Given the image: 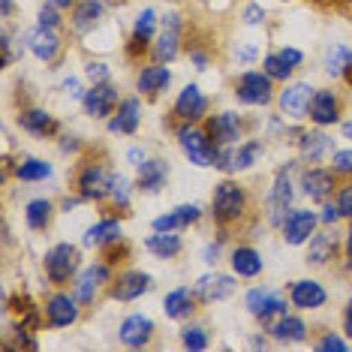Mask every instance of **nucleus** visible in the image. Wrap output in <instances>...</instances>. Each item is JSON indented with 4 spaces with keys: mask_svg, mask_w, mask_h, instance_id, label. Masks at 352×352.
Listing matches in <instances>:
<instances>
[{
    "mask_svg": "<svg viewBox=\"0 0 352 352\" xmlns=\"http://www.w3.org/2000/svg\"><path fill=\"white\" fill-rule=\"evenodd\" d=\"M169 181V163L166 160H145L139 166V178H135V187L142 193H160Z\"/></svg>",
    "mask_w": 352,
    "mask_h": 352,
    "instance_id": "obj_23",
    "label": "nucleus"
},
{
    "mask_svg": "<svg viewBox=\"0 0 352 352\" xmlns=\"http://www.w3.org/2000/svg\"><path fill=\"white\" fill-rule=\"evenodd\" d=\"M235 277H229V274H202L196 280V295L202 301H223V298H229L232 292H235Z\"/></svg>",
    "mask_w": 352,
    "mask_h": 352,
    "instance_id": "obj_22",
    "label": "nucleus"
},
{
    "mask_svg": "<svg viewBox=\"0 0 352 352\" xmlns=\"http://www.w3.org/2000/svg\"><path fill=\"white\" fill-rule=\"evenodd\" d=\"M0 49H3V67H10L12 63V34L10 30H3V36H0Z\"/></svg>",
    "mask_w": 352,
    "mask_h": 352,
    "instance_id": "obj_51",
    "label": "nucleus"
},
{
    "mask_svg": "<svg viewBox=\"0 0 352 352\" xmlns=\"http://www.w3.org/2000/svg\"><path fill=\"white\" fill-rule=\"evenodd\" d=\"M145 247L157 256V259H175V256L184 250V241H181V235H175V232H154V235L145 241Z\"/></svg>",
    "mask_w": 352,
    "mask_h": 352,
    "instance_id": "obj_35",
    "label": "nucleus"
},
{
    "mask_svg": "<svg viewBox=\"0 0 352 352\" xmlns=\"http://www.w3.org/2000/svg\"><path fill=\"white\" fill-rule=\"evenodd\" d=\"M316 349H322V352H331V349H338V352H343V349H349V343L343 340V338H338V334H325V338L316 343Z\"/></svg>",
    "mask_w": 352,
    "mask_h": 352,
    "instance_id": "obj_48",
    "label": "nucleus"
},
{
    "mask_svg": "<svg viewBox=\"0 0 352 352\" xmlns=\"http://www.w3.org/2000/svg\"><path fill=\"white\" fill-rule=\"evenodd\" d=\"M36 25H43V28H54L58 30L60 28V15H58V6H39V12H36Z\"/></svg>",
    "mask_w": 352,
    "mask_h": 352,
    "instance_id": "obj_45",
    "label": "nucleus"
},
{
    "mask_svg": "<svg viewBox=\"0 0 352 352\" xmlns=\"http://www.w3.org/2000/svg\"><path fill=\"white\" fill-rule=\"evenodd\" d=\"M78 301L76 295H67V292H58L45 301V316H49V325L52 328H69L73 322H78Z\"/></svg>",
    "mask_w": 352,
    "mask_h": 352,
    "instance_id": "obj_11",
    "label": "nucleus"
},
{
    "mask_svg": "<svg viewBox=\"0 0 352 352\" xmlns=\"http://www.w3.org/2000/svg\"><path fill=\"white\" fill-rule=\"evenodd\" d=\"M111 178H115V172H109L106 166L100 163H91L85 166L82 175H78V196L82 199H106L109 190H111Z\"/></svg>",
    "mask_w": 352,
    "mask_h": 352,
    "instance_id": "obj_10",
    "label": "nucleus"
},
{
    "mask_svg": "<svg viewBox=\"0 0 352 352\" xmlns=\"http://www.w3.org/2000/svg\"><path fill=\"white\" fill-rule=\"evenodd\" d=\"M135 85H139V91L142 94H163L166 87L172 85V69L169 67H163V63H157V67H145L139 73V78H135Z\"/></svg>",
    "mask_w": 352,
    "mask_h": 352,
    "instance_id": "obj_29",
    "label": "nucleus"
},
{
    "mask_svg": "<svg viewBox=\"0 0 352 352\" xmlns=\"http://www.w3.org/2000/svg\"><path fill=\"white\" fill-rule=\"evenodd\" d=\"M262 151H265V148H262L259 139H250V142H244V145H238V148H235V172L250 169L256 160L262 157Z\"/></svg>",
    "mask_w": 352,
    "mask_h": 352,
    "instance_id": "obj_40",
    "label": "nucleus"
},
{
    "mask_svg": "<svg viewBox=\"0 0 352 352\" xmlns=\"http://www.w3.org/2000/svg\"><path fill=\"white\" fill-rule=\"evenodd\" d=\"M289 301H292V307H298V310H319V307H325L328 292L316 280H295L289 289Z\"/></svg>",
    "mask_w": 352,
    "mask_h": 352,
    "instance_id": "obj_18",
    "label": "nucleus"
},
{
    "mask_svg": "<svg viewBox=\"0 0 352 352\" xmlns=\"http://www.w3.org/2000/svg\"><path fill=\"white\" fill-rule=\"evenodd\" d=\"M82 106H85V111L91 118H109L111 111H115V106H118V87L111 82L94 85L91 91H85Z\"/></svg>",
    "mask_w": 352,
    "mask_h": 352,
    "instance_id": "obj_12",
    "label": "nucleus"
},
{
    "mask_svg": "<svg viewBox=\"0 0 352 352\" xmlns=\"http://www.w3.org/2000/svg\"><path fill=\"white\" fill-rule=\"evenodd\" d=\"M241 19H244V25H250V28L262 25V21H265V6H259V3H250V6H247V10L241 12Z\"/></svg>",
    "mask_w": 352,
    "mask_h": 352,
    "instance_id": "obj_47",
    "label": "nucleus"
},
{
    "mask_svg": "<svg viewBox=\"0 0 352 352\" xmlns=\"http://www.w3.org/2000/svg\"><path fill=\"white\" fill-rule=\"evenodd\" d=\"M109 199L115 202L118 208H126L130 205V181L124 178V175L115 172V178H111V190H109Z\"/></svg>",
    "mask_w": 352,
    "mask_h": 352,
    "instance_id": "obj_42",
    "label": "nucleus"
},
{
    "mask_svg": "<svg viewBox=\"0 0 352 352\" xmlns=\"http://www.w3.org/2000/svg\"><path fill=\"white\" fill-rule=\"evenodd\" d=\"M199 217H202L199 205H181V208H175V211L163 214V217H157L154 220V232H181V229L193 226Z\"/></svg>",
    "mask_w": 352,
    "mask_h": 352,
    "instance_id": "obj_26",
    "label": "nucleus"
},
{
    "mask_svg": "<svg viewBox=\"0 0 352 352\" xmlns=\"http://www.w3.org/2000/svg\"><path fill=\"white\" fill-rule=\"evenodd\" d=\"M19 126L28 130L30 135H45L54 130V118L45 109H28L19 115Z\"/></svg>",
    "mask_w": 352,
    "mask_h": 352,
    "instance_id": "obj_36",
    "label": "nucleus"
},
{
    "mask_svg": "<svg viewBox=\"0 0 352 352\" xmlns=\"http://www.w3.org/2000/svg\"><path fill=\"white\" fill-rule=\"evenodd\" d=\"M139 121H142V102L135 97H126L121 106H118V115L109 121V130L111 133H126L133 135L139 130Z\"/></svg>",
    "mask_w": 352,
    "mask_h": 352,
    "instance_id": "obj_27",
    "label": "nucleus"
},
{
    "mask_svg": "<svg viewBox=\"0 0 352 352\" xmlns=\"http://www.w3.org/2000/svg\"><path fill=\"white\" fill-rule=\"evenodd\" d=\"M52 6H58V10H69V6L76 3V0H49Z\"/></svg>",
    "mask_w": 352,
    "mask_h": 352,
    "instance_id": "obj_59",
    "label": "nucleus"
},
{
    "mask_svg": "<svg viewBox=\"0 0 352 352\" xmlns=\"http://www.w3.org/2000/svg\"><path fill=\"white\" fill-rule=\"evenodd\" d=\"M102 19V0H82L73 10V28L76 34H91Z\"/></svg>",
    "mask_w": 352,
    "mask_h": 352,
    "instance_id": "obj_31",
    "label": "nucleus"
},
{
    "mask_svg": "<svg viewBox=\"0 0 352 352\" xmlns=\"http://www.w3.org/2000/svg\"><path fill=\"white\" fill-rule=\"evenodd\" d=\"M338 208L343 217H352V184H346V187L338 193Z\"/></svg>",
    "mask_w": 352,
    "mask_h": 352,
    "instance_id": "obj_49",
    "label": "nucleus"
},
{
    "mask_svg": "<svg viewBox=\"0 0 352 352\" xmlns=\"http://www.w3.org/2000/svg\"><path fill=\"white\" fill-rule=\"evenodd\" d=\"M340 133H343V139H349V142H352V118H349V121H343Z\"/></svg>",
    "mask_w": 352,
    "mask_h": 352,
    "instance_id": "obj_58",
    "label": "nucleus"
},
{
    "mask_svg": "<svg viewBox=\"0 0 352 352\" xmlns=\"http://www.w3.org/2000/svg\"><path fill=\"white\" fill-rule=\"evenodd\" d=\"M154 30H157V12L142 10L135 15V25H133V49H145L151 39H154Z\"/></svg>",
    "mask_w": 352,
    "mask_h": 352,
    "instance_id": "obj_37",
    "label": "nucleus"
},
{
    "mask_svg": "<svg viewBox=\"0 0 352 352\" xmlns=\"http://www.w3.org/2000/svg\"><path fill=\"white\" fill-rule=\"evenodd\" d=\"M190 58H193V63H196L199 69H205V67H208V54H202V52H193V54H190Z\"/></svg>",
    "mask_w": 352,
    "mask_h": 352,
    "instance_id": "obj_57",
    "label": "nucleus"
},
{
    "mask_svg": "<svg viewBox=\"0 0 352 352\" xmlns=\"http://www.w3.org/2000/svg\"><path fill=\"white\" fill-rule=\"evenodd\" d=\"M343 331L352 338V298L346 301V307H343Z\"/></svg>",
    "mask_w": 352,
    "mask_h": 352,
    "instance_id": "obj_54",
    "label": "nucleus"
},
{
    "mask_svg": "<svg viewBox=\"0 0 352 352\" xmlns=\"http://www.w3.org/2000/svg\"><path fill=\"white\" fill-rule=\"evenodd\" d=\"M193 298L196 292H190V286H178L163 298V310L169 319H187L193 314Z\"/></svg>",
    "mask_w": 352,
    "mask_h": 352,
    "instance_id": "obj_32",
    "label": "nucleus"
},
{
    "mask_svg": "<svg viewBox=\"0 0 352 352\" xmlns=\"http://www.w3.org/2000/svg\"><path fill=\"white\" fill-rule=\"evenodd\" d=\"M178 142H181L184 154L190 157V163L214 166V160H217V145L211 142V133L208 130H199L193 124H184L178 130Z\"/></svg>",
    "mask_w": 352,
    "mask_h": 352,
    "instance_id": "obj_3",
    "label": "nucleus"
},
{
    "mask_svg": "<svg viewBox=\"0 0 352 352\" xmlns=\"http://www.w3.org/2000/svg\"><path fill=\"white\" fill-rule=\"evenodd\" d=\"M346 253L352 256V229H349V235H346Z\"/></svg>",
    "mask_w": 352,
    "mask_h": 352,
    "instance_id": "obj_61",
    "label": "nucleus"
},
{
    "mask_svg": "<svg viewBox=\"0 0 352 352\" xmlns=\"http://www.w3.org/2000/svg\"><path fill=\"white\" fill-rule=\"evenodd\" d=\"M205 111H208V100H205V94L199 85H187L178 94V100H175V118H181L184 124L199 121Z\"/></svg>",
    "mask_w": 352,
    "mask_h": 352,
    "instance_id": "obj_14",
    "label": "nucleus"
},
{
    "mask_svg": "<svg viewBox=\"0 0 352 352\" xmlns=\"http://www.w3.org/2000/svg\"><path fill=\"white\" fill-rule=\"evenodd\" d=\"M208 133H211L214 145H235L241 139V118L235 111H220L208 121Z\"/></svg>",
    "mask_w": 352,
    "mask_h": 352,
    "instance_id": "obj_20",
    "label": "nucleus"
},
{
    "mask_svg": "<svg viewBox=\"0 0 352 352\" xmlns=\"http://www.w3.org/2000/svg\"><path fill=\"white\" fill-rule=\"evenodd\" d=\"M298 151H301V157H304V160H310V163H322L325 157H331V154H334V139H331V135H325L322 130L301 133Z\"/></svg>",
    "mask_w": 352,
    "mask_h": 352,
    "instance_id": "obj_24",
    "label": "nucleus"
},
{
    "mask_svg": "<svg viewBox=\"0 0 352 352\" xmlns=\"http://www.w3.org/2000/svg\"><path fill=\"white\" fill-rule=\"evenodd\" d=\"M121 343L124 346H130V349H142V346H148L151 338H154V322H151L148 316H142V314H133V316H126L124 322H121Z\"/></svg>",
    "mask_w": 352,
    "mask_h": 352,
    "instance_id": "obj_19",
    "label": "nucleus"
},
{
    "mask_svg": "<svg viewBox=\"0 0 352 352\" xmlns=\"http://www.w3.org/2000/svg\"><path fill=\"white\" fill-rule=\"evenodd\" d=\"M331 169L338 175H352V151H334L331 154Z\"/></svg>",
    "mask_w": 352,
    "mask_h": 352,
    "instance_id": "obj_46",
    "label": "nucleus"
},
{
    "mask_svg": "<svg viewBox=\"0 0 352 352\" xmlns=\"http://www.w3.org/2000/svg\"><path fill=\"white\" fill-rule=\"evenodd\" d=\"M202 3H208V0H202Z\"/></svg>",
    "mask_w": 352,
    "mask_h": 352,
    "instance_id": "obj_62",
    "label": "nucleus"
},
{
    "mask_svg": "<svg viewBox=\"0 0 352 352\" xmlns=\"http://www.w3.org/2000/svg\"><path fill=\"white\" fill-rule=\"evenodd\" d=\"M85 76L91 78L94 85H100V82H109L111 78V69H109V63H102V60H91L85 67Z\"/></svg>",
    "mask_w": 352,
    "mask_h": 352,
    "instance_id": "obj_44",
    "label": "nucleus"
},
{
    "mask_svg": "<svg viewBox=\"0 0 352 352\" xmlns=\"http://www.w3.org/2000/svg\"><path fill=\"white\" fill-rule=\"evenodd\" d=\"M126 160H130L133 166H142V163H145V151H142V148H130V151H126Z\"/></svg>",
    "mask_w": 352,
    "mask_h": 352,
    "instance_id": "obj_55",
    "label": "nucleus"
},
{
    "mask_svg": "<svg viewBox=\"0 0 352 352\" xmlns=\"http://www.w3.org/2000/svg\"><path fill=\"white\" fill-rule=\"evenodd\" d=\"M0 3H3V19H10L12 15V0H0Z\"/></svg>",
    "mask_w": 352,
    "mask_h": 352,
    "instance_id": "obj_60",
    "label": "nucleus"
},
{
    "mask_svg": "<svg viewBox=\"0 0 352 352\" xmlns=\"http://www.w3.org/2000/svg\"><path fill=\"white\" fill-rule=\"evenodd\" d=\"M211 208H214V220L220 223H235L244 217V208H247V193L241 184L235 181H220L214 187L211 196Z\"/></svg>",
    "mask_w": 352,
    "mask_h": 352,
    "instance_id": "obj_1",
    "label": "nucleus"
},
{
    "mask_svg": "<svg viewBox=\"0 0 352 352\" xmlns=\"http://www.w3.org/2000/svg\"><path fill=\"white\" fill-rule=\"evenodd\" d=\"M15 178L19 181H45V178H52V166L36 157H21L19 163H15Z\"/></svg>",
    "mask_w": 352,
    "mask_h": 352,
    "instance_id": "obj_38",
    "label": "nucleus"
},
{
    "mask_svg": "<svg viewBox=\"0 0 352 352\" xmlns=\"http://www.w3.org/2000/svg\"><path fill=\"white\" fill-rule=\"evenodd\" d=\"M262 268H265V262H262L259 250H253V247H235L232 250V271L238 277H259Z\"/></svg>",
    "mask_w": 352,
    "mask_h": 352,
    "instance_id": "obj_30",
    "label": "nucleus"
},
{
    "mask_svg": "<svg viewBox=\"0 0 352 352\" xmlns=\"http://www.w3.org/2000/svg\"><path fill=\"white\" fill-rule=\"evenodd\" d=\"M334 175H338V172L307 169V172L301 175V190H304V196H307L310 202H328V199H331V193H334V187H338Z\"/></svg>",
    "mask_w": 352,
    "mask_h": 352,
    "instance_id": "obj_13",
    "label": "nucleus"
},
{
    "mask_svg": "<svg viewBox=\"0 0 352 352\" xmlns=\"http://www.w3.org/2000/svg\"><path fill=\"white\" fill-rule=\"evenodd\" d=\"M265 328H268L271 338L280 340V343H301L304 338H307V325H304V319L289 316V314L271 319V322H265Z\"/></svg>",
    "mask_w": 352,
    "mask_h": 352,
    "instance_id": "obj_25",
    "label": "nucleus"
},
{
    "mask_svg": "<svg viewBox=\"0 0 352 352\" xmlns=\"http://www.w3.org/2000/svg\"><path fill=\"white\" fill-rule=\"evenodd\" d=\"M316 87L310 82H292L286 85L283 91H280V111H283L286 118H292V121H301V118L310 115V100H314Z\"/></svg>",
    "mask_w": 352,
    "mask_h": 352,
    "instance_id": "obj_7",
    "label": "nucleus"
},
{
    "mask_svg": "<svg viewBox=\"0 0 352 352\" xmlns=\"http://www.w3.org/2000/svg\"><path fill=\"white\" fill-rule=\"evenodd\" d=\"M109 280H111V268L106 265V262H97V265L85 268L82 274H78V280H76V298L82 304H91L94 298H97L100 286L109 283Z\"/></svg>",
    "mask_w": 352,
    "mask_h": 352,
    "instance_id": "obj_15",
    "label": "nucleus"
},
{
    "mask_svg": "<svg viewBox=\"0 0 352 352\" xmlns=\"http://www.w3.org/2000/svg\"><path fill=\"white\" fill-rule=\"evenodd\" d=\"M307 262L310 265H328V262L338 256V241H334V235H328V232H322V235H316L307 241Z\"/></svg>",
    "mask_w": 352,
    "mask_h": 352,
    "instance_id": "obj_34",
    "label": "nucleus"
},
{
    "mask_svg": "<svg viewBox=\"0 0 352 352\" xmlns=\"http://www.w3.org/2000/svg\"><path fill=\"white\" fill-rule=\"evenodd\" d=\"M151 286H154V280L145 271H126L115 280V286H111V298L118 301H135L142 298L145 292H151Z\"/></svg>",
    "mask_w": 352,
    "mask_h": 352,
    "instance_id": "obj_16",
    "label": "nucleus"
},
{
    "mask_svg": "<svg viewBox=\"0 0 352 352\" xmlns=\"http://www.w3.org/2000/svg\"><path fill=\"white\" fill-rule=\"evenodd\" d=\"M280 58H283L289 67H301V60H304V54L298 49H280Z\"/></svg>",
    "mask_w": 352,
    "mask_h": 352,
    "instance_id": "obj_52",
    "label": "nucleus"
},
{
    "mask_svg": "<svg viewBox=\"0 0 352 352\" xmlns=\"http://www.w3.org/2000/svg\"><path fill=\"white\" fill-rule=\"evenodd\" d=\"M310 121L316 126H334L340 121V100L334 91H316L310 100Z\"/></svg>",
    "mask_w": 352,
    "mask_h": 352,
    "instance_id": "obj_17",
    "label": "nucleus"
},
{
    "mask_svg": "<svg viewBox=\"0 0 352 352\" xmlns=\"http://www.w3.org/2000/svg\"><path fill=\"white\" fill-rule=\"evenodd\" d=\"M292 69L295 67H289V63L280 58V52L277 54H268V58H265V73L274 78V82H286V78L292 76Z\"/></svg>",
    "mask_w": 352,
    "mask_h": 352,
    "instance_id": "obj_41",
    "label": "nucleus"
},
{
    "mask_svg": "<svg viewBox=\"0 0 352 352\" xmlns=\"http://www.w3.org/2000/svg\"><path fill=\"white\" fill-rule=\"evenodd\" d=\"M298 172V163H286L283 169L274 175V187H271V196H268V205H265V214H268V223L271 226H280L286 220V208L292 205V175Z\"/></svg>",
    "mask_w": 352,
    "mask_h": 352,
    "instance_id": "obj_2",
    "label": "nucleus"
},
{
    "mask_svg": "<svg viewBox=\"0 0 352 352\" xmlns=\"http://www.w3.org/2000/svg\"><path fill=\"white\" fill-rule=\"evenodd\" d=\"M43 265H45V277L52 280V283H67L69 277L76 274V268H78V250L73 244H54L49 253H45V259H43Z\"/></svg>",
    "mask_w": 352,
    "mask_h": 352,
    "instance_id": "obj_6",
    "label": "nucleus"
},
{
    "mask_svg": "<svg viewBox=\"0 0 352 352\" xmlns=\"http://www.w3.org/2000/svg\"><path fill=\"white\" fill-rule=\"evenodd\" d=\"M244 304L256 319H262V322H271V319L286 314V298H280V295L274 289H268V286H256V289H250Z\"/></svg>",
    "mask_w": 352,
    "mask_h": 352,
    "instance_id": "obj_9",
    "label": "nucleus"
},
{
    "mask_svg": "<svg viewBox=\"0 0 352 352\" xmlns=\"http://www.w3.org/2000/svg\"><path fill=\"white\" fill-rule=\"evenodd\" d=\"M325 73L331 78H346L352 73V49H346V45H340V43L328 45V52H325Z\"/></svg>",
    "mask_w": 352,
    "mask_h": 352,
    "instance_id": "obj_33",
    "label": "nucleus"
},
{
    "mask_svg": "<svg viewBox=\"0 0 352 352\" xmlns=\"http://www.w3.org/2000/svg\"><path fill=\"white\" fill-rule=\"evenodd\" d=\"M121 235H124L121 220H100V223H94V226L85 232L82 244L85 247H109V244L121 241Z\"/></svg>",
    "mask_w": 352,
    "mask_h": 352,
    "instance_id": "obj_28",
    "label": "nucleus"
},
{
    "mask_svg": "<svg viewBox=\"0 0 352 352\" xmlns=\"http://www.w3.org/2000/svg\"><path fill=\"white\" fill-rule=\"evenodd\" d=\"M271 78L268 73H244L241 78L235 82V97L244 102V106H268L271 100H274V87H271Z\"/></svg>",
    "mask_w": 352,
    "mask_h": 352,
    "instance_id": "obj_5",
    "label": "nucleus"
},
{
    "mask_svg": "<svg viewBox=\"0 0 352 352\" xmlns=\"http://www.w3.org/2000/svg\"><path fill=\"white\" fill-rule=\"evenodd\" d=\"M316 223H319V217L314 211H304V208H298V211H289V214H286V220L280 223L283 241L289 247L307 244L310 238H314V232H316Z\"/></svg>",
    "mask_w": 352,
    "mask_h": 352,
    "instance_id": "obj_8",
    "label": "nucleus"
},
{
    "mask_svg": "<svg viewBox=\"0 0 352 352\" xmlns=\"http://www.w3.org/2000/svg\"><path fill=\"white\" fill-rule=\"evenodd\" d=\"M181 30H184V19L178 10H169L163 15V28H160L157 45H154V58L157 63H172L181 52Z\"/></svg>",
    "mask_w": 352,
    "mask_h": 352,
    "instance_id": "obj_4",
    "label": "nucleus"
},
{
    "mask_svg": "<svg viewBox=\"0 0 352 352\" xmlns=\"http://www.w3.org/2000/svg\"><path fill=\"white\" fill-rule=\"evenodd\" d=\"M181 343L187 349H208V334L202 325H187L181 331Z\"/></svg>",
    "mask_w": 352,
    "mask_h": 352,
    "instance_id": "obj_43",
    "label": "nucleus"
},
{
    "mask_svg": "<svg viewBox=\"0 0 352 352\" xmlns=\"http://www.w3.org/2000/svg\"><path fill=\"white\" fill-rule=\"evenodd\" d=\"M340 217H343V214H340V208H338V205H331V202H325L322 214H319V220H322L325 226H334V223H338Z\"/></svg>",
    "mask_w": 352,
    "mask_h": 352,
    "instance_id": "obj_50",
    "label": "nucleus"
},
{
    "mask_svg": "<svg viewBox=\"0 0 352 352\" xmlns=\"http://www.w3.org/2000/svg\"><path fill=\"white\" fill-rule=\"evenodd\" d=\"M28 49L34 52L39 60L52 63L54 58H58V52H60V36H58V30L36 25V28L28 34Z\"/></svg>",
    "mask_w": 352,
    "mask_h": 352,
    "instance_id": "obj_21",
    "label": "nucleus"
},
{
    "mask_svg": "<svg viewBox=\"0 0 352 352\" xmlns=\"http://www.w3.org/2000/svg\"><path fill=\"white\" fill-rule=\"evenodd\" d=\"M52 214H54V205L49 199H34L25 208V223L30 229H45L52 223Z\"/></svg>",
    "mask_w": 352,
    "mask_h": 352,
    "instance_id": "obj_39",
    "label": "nucleus"
},
{
    "mask_svg": "<svg viewBox=\"0 0 352 352\" xmlns=\"http://www.w3.org/2000/svg\"><path fill=\"white\" fill-rule=\"evenodd\" d=\"M256 58V45H247V49L238 52V60H244V63H250Z\"/></svg>",
    "mask_w": 352,
    "mask_h": 352,
    "instance_id": "obj_56",
    "label": "nucleus"
},
{
    "mask_svg": "<svg viewBox=\"0 0 352 352\" xmlns=\"http://www.w3.org/2000/svg\"><path fill=\"white\" fill-rule=\"evenodd\" d=\"M202 259L208 262V265H217V262H220V241L217 244H208L205 253H202Z\"/></svg>",
    "mask_w": 352,
    "mask_h": 352,
    "instance_id": "obj_53",
    "label": "nucleus"
}]
</instances>
